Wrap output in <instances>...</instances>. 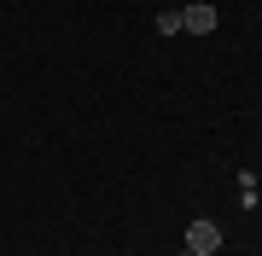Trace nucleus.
Wrapping results in <instances>:
<instances>
[{
  "instance_id": "nucleus-1",
  "label": "nucleus",
  "mask_w": 262,
  "mask_h": 256,
  "mask_svg": "<svg viewBox=\"0 0 262 256\" xmlns=\"http://www.w3.org/2000/svg\"><path fill=\"white\" fill-rule=\"evenodd\" d=\"M187 250L192 256H215L222 250V227L215 221H187Z\"/></svg>"
},
{
  "instance_id": "nucleus-2",
  "label": "nucleus",
  "mask_w": 262,
  "mask_h": 256,
  "mask_svg": "<svg viewBox=\"0 0 262 256\" xmlns=\"http://www.w3.org/2000/svg\"><path fill=\"white\" fill-rule=\"evenodd\" d=\"M181 29H192V35H210V29H215V6H187V12H181Z\"/></svg>"
},
{
  "instance_id": "nucleus-3",
  "label": "nucleus",
  "mask_w": 262,
  "mask_h": 256,
  "mask_svg": "<svg viewBox=\"0 0 262 256\" xmlns=\"http://www.w3.org/2000/svg\"><path fill=\"white\" fill-rule=\"evenodd\" d=\"M158 29L163 35H181V12H158Z\"/></svg>"
},
{
  "instance_id": "nucleus-4",
  "label": "nucleus",
  "mask_w": 262,
  "mask_h": 256,
  "mask_svg": "<svg viewBox=\"0 0 262 256\" xmlns=\"http://www.w3.org/2000/svg\"><path fill=\"white\" fill-rule=\"evenodd\" d=\"M187 256H192V250H187Z\"/></svg>"
}]
</instances>
